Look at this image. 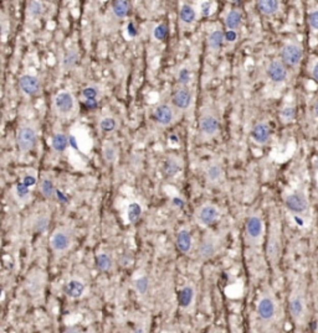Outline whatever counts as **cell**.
<instances>
[{"instance_id":"cell-1","label":"cell","mask_w":318,"mask_h":333,"mask_svg":"<svg viewBox=\"0 0 318 333\" xmlns=\"http://www.w3.org/2000/svg\"><path fill=\"white\" fill-rule=\"evenodd\" d=\"M288 309L290 315L296 324H303L307 318V298H306L305 291L300 286L294 287L288 298Z\"/></svg>"},{"instance_id":"cell-2","label":"cell","mask_w":318,"mask_h":333,"mask_svg":"<svg viewBox=\"0 0 318 333\" xmlns=\"http://www.w3.org/2000/svg\"><path fill=\"white\" fill-rule=\"evenodd\" d=\"M278 306L275 295L271 291H265L261 293L256 303V315L261 322L270 324L277 317Z\"/></svg>"},{"instance_id":"cell-3","label":"cell","mask_w":318,"mask_h":333,"mask_svg":"<svg viewBox=\"0 0 318 333\" xmlns=\"http://www.w3.org/2000/svg\"><path fill=\"white\" fill-rule=\"evenodd\" d=\"M74 238H72V232L67 227H60L53 230V233L50 237V247L55 255L61 256L65 255L72 247Z\"/></svg>"},{"instance_id":"cell-4","label":"cell","mask_w":318,"mask_h":333,"mask_svg":"<svg viewBox=\"0 0 318 333\" xmlns=\"http://www.w3.org/2000/svg\"><path fill=\"white\" fill-rule=\"evenodd\" d=\"M264 233H265V224H264L263 217L260 214H251L247 218L246 224H245V234L249 244L251 247H256L260 243L263 238Z\"/></svg>"},{"instance_id":"cell-5","label":"cell","mask_w":318,"mask_h":333,"mask_svg":"<svg viewBox=\"0 0 318 333\" xmlns=\"http://www.w3.org/2000/svg\"><path fill=\"white\" fill-rule=\"evenodd\" d=\"M280 224V223H278ZM272 224L271 230H270L269 238H267L266 245V254L270 262L272 265H276L280 261L281 250H282V245H281V234H280V225Z\"/></svg>"},{"instance_id":"cell-6","label":"cell","mask_w":318,"mask_h":333,"mask_svg":"<svg viewBox=\"0 0 318 333\" xmlns=\"http://www.w3.org/2000/svg\"><path fill=\"white\" fill-rule=\"evenodd\" d=\"M45 285H46V275L41 270H34L25 280V289L35 300L43 296Z\"/></svg>"},{"instance_id":"cell-7","label":"cell","mask_w":318,"mask_h":333,"mask_svg":"<svg viewBox=\"0 0 318 333\" xmlns=\"http://www.w3.org/2000/svg\"><path fill=\"white\" fill-rule=\"evenodd\" d=\"M76 106L74 95L67 91H61L53 98V109L59 117H69L72 114Z\"/></svg>"},{"instance_id":"cell-8","label":"cell","mask_w":318,"mask_h":333,"mask_svg":"<svg viewBox=\"0 0 318 333\" xmlns=\"http://www.w3.org/2000/svg\"><path fill=\"white\" fill-rule=\"evenodd\" d=\"M219 217H220V211H219V208L215 205H212V203L200 206L195 211V214H194L195 222L199 225H201V227H210V225H213L214 223L218 221Z\"/></svg>"},{"instance_id":"cell-9","label":"cell","mask_w":318,"mask_h":333,"mask_svg":"<svg viewBox=\"0 0 318 333\" xmlns=\"http://www.w3.org/2000/svg\"><path fill=\"white\" fill-rule=\"evenodd\" d=\"M16 143H18L19 149L22 154L32 151L38 144V134L35 129L29 125L21 126L19 129L18 135H16Z\"/></svg>"},{"instance_id":"cell-10","label":"cell","mask_w":318,"mask_h":333,"mask_svg":"<svg viewBox=\"0 0 318 333\" xmlns=\"http://www.w3.org/2000/svg\"><path fill=\"white\" fill-rule=\"evenodd\" d=\"M219 250V238L213 233L205 234L198 248V255L201 260H209Z\"/></svg>"},{"instance_id":"cell-11","label":"cell","mask_w":318,"mask_h":333,"mask_svg":"<svg viewBox=\"0 0 318 333\" xmlns=\"http://www.w3.org/2000/svg\"><path fill=\"white\" fill-rule=\"evenodd\" d=\"M64 291L67 297L72 298V300H80L86 293L85 281L80 278H71L65 284Z\"/></svg>"},{"instance_id":"cell-12","label":"cell","mask_w":318,"mask_h":333,"mask_svg":"<svg viewBox=\"0 0 318 333\" xmlns=\"http://www.w3.org/2000/svg\"><path fill=\"white\" fill-rule=\"evenodd\" d=\"M285 206L287 210L296 214H302L308 210V201L303 194L291 193L285 197Z\"/></svg>"},{"instance_id":"cell-13","label":"cell","mask_w":318,"mask_h":333,"mask_svg":"<svg viewBox=\"0 0 318 333\" xmlns=\"http://www.w3.org/2000/svg\"><path fill=\"white\" fill-rule=\"evenodd\" d=\"M281 56H282L283 64L296 67L302 60V49L296 44H288L282 49Z\"/></svg>"},{"instance_id":"cell-14","label":"cell","mask_w":318,"mask_h":333,"mask_svg":"<svg viewBox=\"0 0 318 333\" xmlns=\"http://www.w3.org/2000/svg\"><path fill=\"white\" fill-rule=\"evenodd\" d=\"M199 129L204 137L212 138L219 131V120L213 114H203L199 120Z\"/></svg>"},{"instance_id":"cell-15","label":"cell","mask_w":318,"mask_h":333,"mask_svg":"<svg viewBox=\"0 0 318 333\" xmlns=\"http://www.w3.org/2000/svg\"><path fill=\"white\" fill-rule=\"evenodd\" d=\"M19 87L21 92L26 95H35L40 92L41 83L36 76L24 75L19 80Z\"/></svg>"},{"instance_id":"cell-16","label":"cell","mask_w":318,"mask_h":333,"mask_svg":"<svg viewBox=\"0 0 318 333\" xmlns=\"http://www.w3.org/2000/svg\"><path fill=\"white\" fill-rule=\"evenodd\" d=\"M267 76L275 83H282L287 78V70L283 62L274 60L267 67Z\"/></svg>"},{"instance_id":"cell-17","label":"cell","mask_w":318,"mask_h":333,"mask_svg":"<svg viewBox=\"0 0 318 333\" xmlns=\"http://www.w3.org/2000/svg\"><path fill=\"white\" fill-rule=\"evenodd\" d=\"M191 101H193V95L187 87H181L177 89L173 95V104L181 111H187L191 106Z\"/></svg>"},{"instance_id":"cell-18","label":"cell","mask_w":318,"mask_h":333,"mask_svg":"<svg viewBox=\"0 0 318 333\" xmlns=\"http://www.w3.org/2000/svg\"><path fill=\"white\" fill-rule=\"evenodd\" d=\"M173 111H171L170 107L167 106V104H162V106H159L158 108L154 111V120L162 126L169 125L171 121H173Z\"/></svg>"},{"instance_id":"cell-19","label":"cell","mask_w":318,"mask_h":333,"mask_svg":"<svg viewBox=\"0 0 318 333\" xmlns=\"http://www.w3.org/2000/svg\"><path fill=\"white\" fill-rule=\"evenodd\" d=\"M177 248L178 250L183 254L190 253L191 248H193V238H191V234L188 229H181L177 234Z\"/></svg>"},{"instance_id":"cell-20","label":"cell","mask_w":318,"mask_h":333,"mask_svg":"<svg viewBox=\"0 0 318 333\" xmlns=\"http://www.w3.org/2000/svg\"><path fill=\"white\" fill-rule=\"evenodd\" d=\"M194 298H195V290H194V287L191 286V285H185L184 287H182V290L179 291L178 295V301L182 309H189L194 303Z\"/></svg>"},{"instance_id":"cell-21","label":"cell","mask_w":318,"mask_h":333,"mask_svg":"<svg viewBox=\"0 0 318 333\" xmlns=\"http://www.w3.org/2000/svg\"><path fill=\"white\" fill-rule=\"evenodd\" d=\"M78 51L75 47H71L65 52L63 61H61V69H63V72H69L71 71L72 69H75L76 64L78 62Z\"/></svg>"},{"instance_id":"cell-22","label":"cell","mask_w":318,"mask_h":333,"mask_svg":"<svg viewBox=\"0 0 318 333\" xmlns=\"http://www.w3.org/2000/svg\"><path fill=\"white\" fill-rule=\"evenodd\" d=\"M196 19V11L194 9L191 5L184 4L181 8V11H179V20H181L182 25H185V26H189V25L193 24Z\"/></svg>"},{"instance_id":"cell-23","label":"cell","mask_w":318,"mask_h":333,"mask_svg":"<svg viewBox=\"0 0 318 333\" xmlns=\"http://www.w3.org/2000/svg\"><path fill=\"white\" fill-rule=\"evenodd\" d=\"M252 138L257 144L267 143L270 138V128L265 123H260L255 126L252 130Z\"/></svg>"},{"instance_id":"cell-24","label":"cell","mask_w":318,"mask_h":333,"mask_svg":"<svg viewBox=\"0 0 318 333\" xmlns=\"http://www.w3.org/2000/svg\"><path fill=\"white\" fill-rule=\"evenodd\" d=\"M205 177H207L208 182L210 183H218L223 179V169L219 163H212L207 168L205 171Z\"/></svg>"},{"instance_id":"cell-25","label":"cell","mask_w":318,"mask_h":333,"mask_svg":"<svg viewBox=\"0 0 318 333\" xmlns=\"http://www.w3.org/2000/svg\"><path fill=\"white\" fill-rule=\"evenodd\" d=\"M256 5H257L260 13H263L264 15H274L280 8V3L276 0H260Z\"/></svg>"},{"instance_id":"cell-26","label":"cell","mask_w":318,"mask_h":333,"mask_svg":"<svg viewBox=\"0 0 318 333\" xmlns=\"http://www.w3.org/2000/svg\"><path fill=\"white\" fill-rule=\"evenodd\" d=\"M96 264L100 272L108 273L113 267V260H112L111 255L107 253H98L96 255Z\"/></svg>"},{"instance_id":"cell-27","label":"cell","mask_w":318,"mask_h":333,"mask_svg":"<svg viewBox=\"0 0 318 333\" xmlns=\"http://www.w3.org/2000/svg\"><path fill=\"white\" fill-rule=\"evenodd\" d=\"M225 40V34L221 30H215L208 38V46L212 51H218L223 46Z\"/></svg>"},{"instance_id":"cell-28","label":"cell","mask_w":318,"mask_h":333,"mask_svg":"<svg viewBox=\"0 0 318 333\" xmlns=\"http://www.w3.org/2000/svg\"><path fill=\"white\" fill-rule=\"evenodd\" d=\"M241 21H243V15L239 10H232L229 11V14L225 18V24H226L227 29L235 31L236 29H239V26L241 25Z\"/></svg>"},{"instance_id":"cell-29","label":"cell","mask_w":318,"mask_h":333,"mask_svg":"<svg viewBox=\"0 0 318 333\" xmlns=\"http://www.w3.org/2000/svg\"><path fill=\"white\" fill-rule=\"evenodd\" d=\"M112 10H113V14L116 18H126L129 13V3L126 2V0H116V2H113V4H112Z\"/></svg>"},{"instance_id":"cell-30","label":"cell","mask_w":318,"mask_h":333,"mask_svg":"<svg viewBox=\"0 0 318 333\" xmlns=\"http://www.w3.org/2000/svg\"><path fill=\"white\" fill-rule=\"evenodd\" d=\"M52 149L55 150L56 152H63L66 150L67 145H69V139H67V137L63 132H57V134H55L52 137Z\"/></svg>"},{"instance_id":"cell-31","label":"cell","mask_w":318,"mask_h":333,"mask_svg":"<svg viewBox=\"0 0 318 333\" xmlns=\"http://www.w3.org/2000/svg\"><path fill=\"white\" fill-rule=\"evenodd\" d=\"M117 148L113 145V144L111 143H106L105 145H103V149H102V155H103V159H105L106 162L108 163H112L114 162L117 160Z\"/></svg>"},{"instance_id":"cell-32","label":"cell","mask_w":318,"mask_h":333,"mask_svg":"<svg viewBox=\"0 0 318 333\" xmlns=\"http://www.w3.org/2000/svg\"><path fill=\"white\" fill-rule=\"evenodd\" d=\"M26 14L27 18L29 19H38L39 16L43 14V4L38 0L35 2H29L27 3V8H26Z\"/></svg>"},{"instance_id":"cell-33","label":"cell","mask_w":318,"mask_h":333,"mask_svg":"<svg viewBox=\"0 0 318 333\" xmlns=\"http://www.w3.org/2000/svg\"><path fill=\"white\" fill-rule=\"evenodd\" d=\"M40 191L44 197L52 198L53 194H55V186H53L52 180H50L49 177H44L40 182Z\"/></svg>"},{"instance_id":"cell-34","label":"cell","mask_w":318,"mask_h":333,"mask_svg":"<svg viewBox=\"0 0 318 333\" xmlns=\"http://www.w3.org/2000/svg\"><path fill=\"white\" fill-rule=\"evenodd\" d=\"M49 223H50V218L47 214L45 213L39 214V216L35 218V221H34V230L39 233H43L47 229Z\"/></svg>"},{"instance_id":"cell-35","label":"cell","mask_w":318,"mask_h":333,"mask_svg":"<svg viewBox=\"0 0 318 333\" xmlns=\"http://www.w3.org/2000/svg\"><path fill=\"white\" fill-rule=\"evenodd\" d=\"M134 289L139 295H146L149 290V279L147 275H142L134 280Z\"/></svg>"},{"instance_id":"cell-36","label":"cell","mask_w":318,"mask_h":333,"mask_svg":"<svg viewBox=\"0 0 318 333\" xmlns=\"http://www.w3.org/2000/svg\"><path fill=\"white\" fill-rule=\"evenodd\" d=\"M140 214H142V207H140L137 202L131 203V205L128 206L127 217H128L129 223L138 222V219L140 218Z\"/></svg>"},{"instance_id":"cell-37","label":"cell","mask_w":318,"mask_h":333,"mask_svg":"<svg viewBox=\"0 0 318 333\" xmlns=\"http://www.w3.org/2000/svg\"><path fill=\"white\" fill-rule=\"evenodd\" d=\"M163 170H164V172L168 175V176H176V175L181 171V166H179V163L176 159L169 157V159H167V161L164 162V168H163Z\"/></svg>"},{"instance_id":"cell-38","label":"cell","mask_w":318,"mask_h":333,"mask_svg":"<svg viewBox=\"0 0 318 333\" xmlns=\"http://www.w3.org/2000/svg\"><path fill=\"white\" fill-rule=\"evenodd\" d=\"M280 117H281V120H282L283 123H290V121L294 120L295 117H296V108L292 106L285 107V108L281 111Z\"/></svg>"},{"instance_id":"cell-39","label":"cell","mask_w":318,"mask_h":333,"mask_svg":"<svg viewBox=\"0 0 318 333\" xmlns=\"http://www.w3.org/2000/svg\"><path fill=\"white\" fill-rule=\"evenodd\" d=\"M15 194L19 201H27V198H29L30 196L29 187H27L25 183H19L15 188Z\"/></svg>"},{"instance_id":"cell-40","label":"cell","mask_w":318,"mask_h":333,"mask_svg":"<svg viewBox=\"0 0 318 333\" xmlns=\"http://www.w3.org/2000/svg\"><path fill=\"white\" fill-rule=\"evenodd\" d=\"M100 128L101 130L105 132H111L117 128V121L113 118H103L100 121Z\"/></svg>"},{"instance_id":"cell-41","label":"cell","mask_w":318,"mask_h":333,"mask_svg":"<svg viewBox=\"0 0 318 333\" xmlns=\"http://www.w3.org/2000/svg\"><path fill=\"white\" fill-rule=\"evenodd\" d=\"M82 95L85 97L86 102H97V95H98V89L97 87L94 86H89L83 89Z\"/></svg>"},{"instance_id":"cell-42","label":"cell","mask_w":318,"mask_h":333,"mask_svg":"<svg viewBox=\"0 0 318 333\" xmlns=\"http://www.w3.org/2000/svg\"><path fill=\"white\" fill-rule=\"evenodd\" d=\"M168 35V26L165 24H160L158 26L156 27L153 31V36L157 39L158 41L164 40L165 36Z\"/></svg>"},{"instance_id":"cell-43","label":"cell","mask_w":318,"mask_h":333,"mask_svg":"<svg viewBox=\"0 0 318 333\" xmlns=\"http://www.w3.org/2000/svg\"><path fill=\"white\" fill-rule=\"evenodd\" d=\"M190 81V71L187 67H183V69L178 73V82L182 84L183 87L187 86Z\"/></svg>"},{"instance_id":"cell-44","label":"cell","mask_w":318,"mask_h":333,"mask_svg":"<svg viewBox=\"0 0 318 333\" xmlns=\"http://www.w3.org/2000/svg\"><path fill=\"white\" fill-rule=\"evenodd\" d=\"M309 25H311V27L313 30H318V10L316 11H312L311 14H309Z\"/></svg>"},{"instance_id":"cell-45","label":"cell","mask_w":318,"mask_h":333,"mask_svg":"<svg viewBox=\"0 0 318 333\" xmlns=\"http://www.w3.org/2000/svg\"><path fill=\"white\" fill-rule=\"evenodd\" d=\"M210 10H212V3H204L201 7V13L203 15L208 16L210 14Z\"/></svg>"},{"instance_id":"cell-46","label":"cell","mask_w":318,"mask_h":333,"mask_svg":"<svg viewBox=\"0 0 318 333\" xmlns=\"http://www.w3.org/2000/svg\"><path fill=\"white\" fill-rule=\"evenodd\" d=\"M225 40L229 42H234L236 40V32L235 31L229 30L226 34H225Z\"/></svg>"},{"instance_id":"cell-47","label":"cell","mask_w":318,"mask_h":333,"mask_svg":"<svg viewBox=\"0 0 318 333\" xmlns=\"http://www.w3.org/2000/svg\"><path fill=\"white\" fill-rule=\"evenodd\" d=\"M312 76H313V78L318 82V62L316 64L313 66V69H312Z\"/></svg>"},{"instance_id":"cell-48","label":"cell","mask_w":318,"mask_h":333,"mask_svg":"<svg viewBox=\"0 0 318 333\" xmlns=\"http://www.w3.org/2000/svg\"><path fill=\"white\" fill-rule=\"evenodd\" d=\"M65 333H80V331H78L77 328H75V327H71V328H67Z\"/></svg>"},{"instance_id":"cell-49","label":"cell","mask_w":318,"mask_h":333,"mask_svg":"<svg viewBox=\"0 0 318 333\" xmlns=\"http://www.w3.org/2000/svg\"><path fill=\"white\" fill-rule=\"evenodd\" d=\"M132 333H144V329H143L142 327H138V328L134 329V331Z\"/></svg>"},{"instance_id":"cell-50","label":"cell","mask_w":318,"mask_h":333,"mask_svg":"<svg viewBox=\"0 0 318 333\" xmlns=\"http://www.w3.org/2000/svg\"><path fill=\"white\" fill-rule=\"evenodd\" d=\"M314 114H316L318 118V102L316 103V106H314Z\"/></svg>"},{"instance_id":"cell-51","label":"cell","mask_w":318,"mask_h":333,"mask_svg":"<svg viewBox=\"0 0 318 333\" xmlns=\"http://www.w3.org/2000/svg\"><path fill=\"white\" fill-rule=\"evenodd\" d=\"M0 333H5L4 331H3V329H0Z\"/></svg>"}]
</instances>
